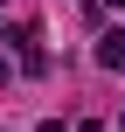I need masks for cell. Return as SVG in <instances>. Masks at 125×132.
<instances>
[{
  "label": "cell",
  "instance_id": "obj_1",
  "mask_svg": "<svg viewBox=\"0 0 125 132\" xmlns=\"http://www.w3.org/2000/svg\"><path fill=\"white\" fill-rule=\"evenodd\" d=\"M97 63H104V70H125V28H118V35H104V42H97Z\"/></svg>",
  "mask_w": 125,
  "mask_h": 132
},
{
  "label": "cell",
  "instance_id": "obj_2",
  "mask_svg": "<svg viewBox=\"0 0 125 132\" xmlns=\"http://www.w3.org/2000/svg\"><path fill=\"white\" fill-rule=\"evenodd\" d=\"M77 132H104V125H97V118H84V125H77Z\"/></svg>",
  "mask_w": 125,
  "mask_h": 132
},
{
  "label": "cell",
  "instance_id": "obj_3",
  "mask_svg": "<svg viewBox=\"0 0 125 132\" xmlns=\"http://www.w3.org/2000/svg\"><path fill=\"white\" fill-rule=\"evenodd\" d=\"M0 42H7V21H0Z\"/></svg>",
  "mask_w": 125,
  "mask_h": 132
},
{
  "label": "cell",
  "instance_id": "obj_4",
  "mask_svg": "<svg viewBox=\"0 0 125 132\" xmlns=\"http://www.w3.org/2000/svg\"><path fill=\"white\" fill-rule=\"evenodd\" d=\"M111 7H125V0H111Z\"/></svg>",
  "mask_w": 125,
  "mask_h": 132
}]
</instances>
